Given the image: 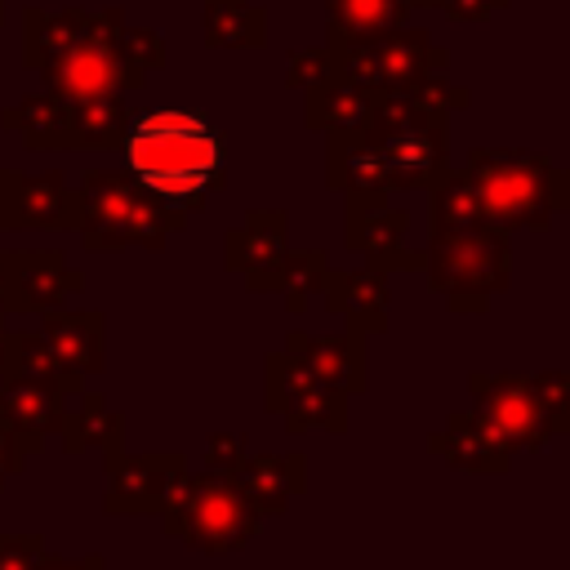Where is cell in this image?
<instances>
[{
    "label": "cell",
    "mask_w": 570,
    "mask_h": 570,
    "mask_svg": "<svg viewBox=\"0 0 570 570\" xmlns=\"http://www.w3.org/2000/svg\"><path fill=\"white\" fill-rule=\"evenodd\" d=\"M125 9H22V67L45 80L58 98H98L142 89L138 71L120 45Z\"/></svg>",
    "instance_id": "obj_1"
},
{
    "label": "cell",
    "mask_w": 570,
    "mask_h": 570,
    "mask_svg": "<svg viewBox=\"0 0 570 570\" xmlns=\"http://www.w3.org/2000/svg\"><path fill=\"white\" fill-rule=\"evenodd\" d=\"M120 151L125 169L183 214L227 187V138L196 107H147L129 116Z\"/></svg>",
    "instance_id": "obj_2"
},
{
    "label": "cell",
    "mask_w": 570,
    "mask_h": 570,
    "mask_svg": "<svg viewBox=\"0 0 570 570\" xmlns=\"http://www.w3.org/2000/svg\"><path fill=\"white\" fill-rule=\"evenodd\" d=\"M463 169L476 178L485 218L499 232H548L570 209V174L525 147H472Z\"/></svg>",
    "instance_id": "obj_3"
},
{
    "label": "cell",
    "mask_w": 570,
    "mask_h": 570,
    "mask_svg": "<svg viewBox=\"0 0 570 570\" xmlns=\"http://www.w3.org/2000/svg\"><path fill=\"white\" fill-rule=\"evenodd\" d=\"M472 419L508 450V454H539L552 436L570 432V374L566 370H508L490 374L476 370L468 379Z\"/></svg>",
    "instance_id": "obj_4"
},
{
    "label": "cell",
    "mask_w": 570,
    "mask_h": 570,
    "mask_svg": "<svg viewBox=\"0 0 570 570\" xmlns=\"http://www.w3.org/2000/svg\"><path fill=\"white\" fill-rule=\"evenodd\" d=\"M80 196V245L89 254L111 249H165L174 232H183L187 214L147 191L129 169H85L76 183Z\"/></svg>",
    "instance_id": "obj_5"
},
{
    "label": "cell",
    "mask_w": 570,
    "mask_h": 570,
    "mask_svg": "<svg viewBox=\"0 0 570 570\" xmlns=\"http://www.w3.org/2000/svg\"><path fill=\"white\" fill-rule=\"evenodd\" d=\"M450 116L423 107L414 94H374L361 129L379 147L392 191H432L450 165Z\"/></svg>",
    "instance_id": "obj_6"
},
{
    "label": "cell",
    "mask_w": 570,
    "mask_h": 570,
    "mask_svg": "<svg viewBox=\"0 0 570 570\" xmlns=\"http://www.w3.org/2000/svg\"><path fill=\"white\" fill-rule=\"evenodd\" d=\"M156 517L169 539L205 557H232L263 530L258 508L240 494L232 476H218V472H187Z\"/></svg>",
    "instance_id": "obj_7"
},
{
    "label": "cell",
    "mask_w": 570,
    "mask_h": 570,
    "mask_svg": "<svg viewBox=\"0 0 570 570\" xmlns=\"http://www.w3.org/2000/svg\"><path fill=\"white\" fill-rule=\"evenodd\" d=\"M428 285L454 312H485L494 294L512 281V240L499 227H476L463 236H428L423 245Z\"/></svg>",
    "instance_id": "obj_8"
},
{
    "label": "cell",
    "mask_w": 570,
    "mask_h": 570,
    "mask_svg": "<svg viewBox=\"0 0 570 570\" xmlns=\"http://www.w3.org/2000/svg\"><path fill=\"white\" fill-rule=\"evenodd\" d=\"M330 62H334V80L361 85L370 94H405L419 80L450 71V53L423 27H414V22L396 27L383 40H370V45L330 49Z\"/></svg>",
    "instance_id": "obj_9"
},
{
    "label": "cell",
    "mask_w": 570,
    "mask_h": 570,
    "mask_svg": "<svg viewBox=\"0 0 570 570\" xmlns=\"http://www.w3.org/2000/svg\"><path fill=\"white\" fill-rule=\"evenodd\" d=\"M263 396H267V410L285 419V428L294 436L303 432H334L343 436L347 432V392L321 383L316 374H307L294 356H285L281 347L263 356Z\"/></svg>",
    "instance_id": "obj_10"
},
{
    "label": "cell",
    "mask_w": 570,
    "mask_h": 570,
    "mask_svg": "<svg viewBox=\"0 0 570 570\" xmlns=\"http://www.w3.org/2000/svg\"><path fill=\"white\" fill-rule=\"evenodd\" d=\"M414 214L392 205L387 191H356L347 196V218H343V245L361 254L365 263L383 272H423V249L410 245Z\"/></svg>",
    "instance_id": "obj_11"
},
{
    "label": "cell",
    "mask_w": 570,
    "mask_h": 570,
    "mask_svg": "<svg viewBox=\"0 0 570 570\" xmlns=\"http://www.w3.org/2000/svg\"><path fill=\"white\" fill-rule=\"evenodd\" d=\"M102 508L111 517H138V512H160L165 499L178 490L187 476V454L183 450H147V454H107L102 459Z\"/></svg>",
    "instance_id": "obj_12"
},
{
    "label": "cell",
    "mask_w": 570,
    "mask_h": 570,
    "mask_svg": "<svg viewBox=\"0 0 570 570\" xmlns=\"http://www.w3.org/2000/svg\"><path fill=\"white\" fill-rule=\"evenodd\" d=\"M80 218V196L67 183L62 169H0V232H22V227H58L76 232Z\"/></svg>",
    "instance_id": "obj_13"
},
{
    "label": "cell",
    "mask_w": 570,
    "mask_h": 570,
    "mask_svg": "<svg viewBox=\"0 0 570 570\" xmlns=\"http://www.w3.org/2000/svg\"><path fill=\"white\" fill-rule=\"evenodd\" d=\"M285 356H294L307 374H316L321 383L361 396L370 387V352H365V334L361 330H330V334H307V330H289L285 334Z\"/></svg>",
    "instance_id": "obj_14"
},
{
    "label": "cell",
    "mask_w": 570,
    "mask_h": 570,
    "mask_svg": "<svg viewBox=\"0 0 570 570\" xmlns=\"http://www.w3.org/2000/svg\"><path fill=\"white\" fill-rule=\"evenodd\" d=\"M85 289V272L62 249H9V312H53Z\"/></svg>",
    "instance_id": "obj_15"
},
{
    "label": "cell",
    "mask_w": 570,
    "mask_h": 570,
    "mask_svg": "<svg viewBox=\"0 0 570 570\" xmlns=\"http://www.w3.org/2000/svg\"><path fill=\"white\" fill-rule=\"evenodd\" d=\"M71 396L53 392L49 383H36V379H22L13 370L0 374V419L4 428L27 445V454H40L49 436H58V423H62V410H67Z\"/></svg>",
    "instance_id": "obj_16"
},
{
    "label": "cell",
    "mask_w": 570,
    "mask_h": 570,
    "mask_svg": "<svg viewBox=\"0 0 570 570\" xmlns=\"http://www.w3.org/2000/svg\"><path fill=\"white\" fill-rule=\"evenodd\" d=\"M36 334L45 338V347L58 356L62 370L89 379L102 370L107 361V325H102V312H89V307H53V312H40V325Z\"/></svg>",
    "instance_id": "obj_17"
},
{
    "label": "cell",
    "mask_w": 570,
    "mask_h": 570,
    "mask_svg": "<svg viewBox=\"0 0 570 570\" xmlns=\"http://www.w3.org/2000/svg\"><path fill=\"white\" fill-rule=\"evenodd\" d=\"M240 485V494L258 508V517H281L303 490H307V454L303 450H263V454H245V463L232 476Z\"/></svg>",
    "instance_id": "obj_18"
},
{
    "label": "cell",
    "mask_w": 570,
    "mask_h": 570,
    "mask_svg": "<svg viewBox=\"0 0 570 570\" xmlns=\"http://www.w3.org/2000/svg\"><path fill=\"white\" fill-rule=\"evenodd\" d=\"M387 276L383 267L365 263L356 272H330L325 289H321V303L343 316L352 330H361L365 338L370 334H383L387 330Z\"/></svg>",
    "instance_id": "obj_19"
},
{
    "label": "cell",
    "mask_w": 570,
    "mask_h": 570,
    "mask_svg": "<svg viewBox=\"0 0 570 570\" xmlns=\"http://www.w3.org/2000/svg\"><path fill=\"white\" fill-rule=\"evenodd\" d=\"M419 13L414 0H325V40L330 49H352L392 36Z\"/></svg>",
    "instance_id": "obj_20"
},
{
    "label": "cell",
    "mask_w": 570,
    "mask_h": 570,
    "mask_svg": "<svg viewBox=\"0 0 570 570\" xmlns=\"http://www.w3.org/2000/svg\"><path fill=\"white\" fill-rule=\"evenodd\" d=\"M428 450L450 468L476 476H503L512 468V454L472 419V410H454L436 432H428Z\"/></svg>",
    "instance_id": "obj_21"
},
{
    "label": "cell",
    "mask_w": 570,
    "mask_h": 570,
    "mask_svg": "<svg viewBox=\"0 0 570 570\" xmlns=\"http://www.w3.org/2000/svg\"><path fill=\"white\" fill-rule=\"evenodd\" d=\"M0 129L18 134L31 151H71V98L49 89L22 94L0 111Z\"/></svg>",
    "instance_id": "obj_22"
},
{
    "label": "cell",
    "mask_w": 570,
    "mask_h": 570,
    "mask_svg": "<svg viewBox=\"0 0 570 570\" xmlns=\"http://www.w3.org/2000/svg\"><path fill=\"white\" fill-rule=\"evenodd\" d=\"M289 249V214L285 209H249L223 240V267L236 276H254L272 267Z\"/></svg>",
    "instance_id": "obj_23"
},
{
    "label": "cell",
    "mask_w": 570,
    "mask_h": 570,
    "mask_svg": "<svg viewBox=\"0 0 570 570\" xmlns=\"http://www.w3.org/2000/svg\"><path fill=\"white\" fill-rule=\"evenodd\" d=\"M330 272L334 267H330V254L325 249H285L272 267L245 276V289H254V294H281L285 307L298 316V312H307L312 298H321Z\"/></svg>",
    "instance_id": "obj_24"
},
{
    "label": "cell",
    "mask_w": 570,
    "mask_h": 570,
    "mask_svg": "<svg viewBox=\"0 0 570 570\" xmlns=\"http://www.w3.org/2000/svg\"><path fill=\"white\" fill-rule=\"evenodd\" d=\"M58 441L67 454H89V450H98L102 459L120 454L125 450V414L85 387L80 396L67 401L62 423H58Z\"/></svg>",
    "instance_id": "obj_25"
},
{
    "label": "cell",
    "mask_w": 570,
    "mask_h": 570,
    "mask_svg": "<svg viewBox=\"0 0 570 570\" xmlns=\"http://www.w3.org/2000/svg\"><path fill=\"white\" fill-rule=\"evenodd\" d=\"M325 187L356 196V191H392L387 187V169L379 147L365 138V129H347V134H325Z\"/></svg>",
    "instance_id": "obj_26"
},
{
    "label": "cell",
    "mask_w": 570,
    "mask_h": 570,
    "mask_svg": "<svg viewBox=\"0 0 570 570\" xmlns=\"http://www.w3.org/2000/svg\"><path fill=\"white\" fill-rule=\"evenodd\" d=\"M428 196H432L428 200V227H432V236H463V232L490 227L481 187H476V178L468 169H450Z\"/></svg>",
    "instance_id": "obj_27"
},
{
    "label": "cell",
    "mask_w": 570,
    "mask_h": 570,
    "mask_svg": "<svg viewBox=\"0 0 570 570\" xmlns=\"http://www.w3.org/2000/svg\"><path fill=\"white\" fill-rule=\"evenodd\" d=\"M370 102H374L370 89L347 85V80H325V85L303 94V120L316 134H347V129H356L365 120Z\"/></svg>",
    "instance_id": "obj_28"
},
{
    "label": "cell",
    "mask_w": 570,
    "mask_h": 570,
    "mask_svg": "<svg viewBox=\"0 0 570 570\" xmlns=\"http://www.w3.org/2000/svg\"><path fill=\"white\" fill-rule=\"evenodd\" d=\"M205 45L209 49H263L267 9L258 0H205Z\"/></svg>",
    "instance_id": "obj_29"
},
{
    "label": "cell",
    "mask_w": 570,
    "mask_h": 570,
    "mask_svg": "<svg viewBox=\"0 0 570 570\" xmlns=\"http://www.w3.org/2000/svg\"><path fill=\"white\" fill-rule=\"evenodd\" d=\"M129 98L125 94H98V98H71V151H102L116 147L129 125Z\"/></svg>",
    "instance_id": "obj_30"
},
{
    "label": "cell",
    "mask_w": 570,
    "mask_h": 570,
    "mask_svg": "<svg viewBox=\"0 0 570 570\" xmlns=\"http://www.w3.org/2000/svg\"><path fill=\"white\" fill-rule=\"evenodd\" d=\"M9 370L22 374V379H36V383H49L62 396H80L85 392V379L62 370L58 356L45 347V338L36 330H9Z\"/></svg>",
    "instance_id": "obj_31"
},
{
    "label": "cell",
    "mask_w": 570,
    "mask_h": 570,
    "mask_svg": "<svg viewBox=\"0 0 570 570\" xmlns=\"http://www.w3.org/2000/svg\"><path fill=\"white\" fill-rule=\"evenodd\" d=\"M285 80H289V89H316V85H325V80H334V62H330V49L325 45H312V49H298V53H289V62H285Z\"/></svg>",
    "instance_id": "obj_32"
},
{
    "label": "cell",
    "mask_w": 570,
    "mask_h": 570,
    "mask_svg": "<svg viewBox=\"0 0 570 570\" xmlns=\"http://www.w3.org/2000/svg\"><path fill=\"white\" fill-rule=\"evenodd\" d=\"M249 454V436L245 432H209L205 436V472L218 476H236V468Z\"/></svg>",
    "instance_id": "obj_33"
},
{
    "label": "cell",
    "mask_w": 570,
    "mask_h": 570,
    "mask_svg": "<svg viewBox=\"0 0 570 570\" xmlns=\"http://www.w3.org/2000/svg\"><path fill=\"white\" fill-rule=\"evenodd\" d=\"M120 45H125V53H129V62H134L138 71H147V76H151V71H160V67H165V40H160V31L125 22Z\"/></svg>",
    "instance_id": "obj_34"
},
{
    "label": "cell",
    "mask_w": 570,
    "mask_h": 570,
    "mask_svg": "<svg viewBox=\"0 0 570 570\" xmlns=\"http://www.w3.org/2000/svg\"><path fill=\"white\" fill-rule=\"evenodd\" d=\"M45 557V534H0V570H36Z\"/></svg>",
    "instance_id": "obj_35"
},
{
    "label": "cell",
    "mask_w": 570,
    "mask_h": 570,
    "mask_svg": "<svg viewBox=\"0 0 570 570\" xmlns=\"http://www.w3.org/2000/svg\"><path fill=\"white\" fill-rule=\"evenodd\" d=\"M512 0H441L436 9L454 22H490L499 9H508Z\"/></svg>",
    "instance_id": "obj_36"
},
{
    "label": "cell",
    "mask_w": 570,
    "mask_h": 570,
    "mask_svg": "<svg viewBox=\"0 0 570 570\" xmlns=\"http://www.w3.org/2000/svg\"><path fill=\"white\" fill-rule=\"evenodd\" d=\"M27 459H31V454H27V445H22V441L4 428V419H0V490H4L22 468H27Z\"/></svg>",
    "instance_id": "obj_37"
},
{
    "label": "cell",
    "mask_w": 570,
    "mask_h": 570,
    "mask_svg": "<svg viewBox=\"0 0 570 570\" xmlns=\"http://www.w3.org/2000/svg\"><path fill=\"white\" fill-rule=\"evenodd\" d=\"M36 570H107V557L102 552H89V557H40Z\"/></svg>",
    "instance_id": "obj_38"
},
{
    "label": "cell",
    "mask_w": 570,
    "mask_h": 570,
    "mask_svg": "<svg viewBox=\"0 0 570 570\" xmlns=\"http://www.w3.org/2000/svg\"><path fill=\"white\" fill-rule=\"evenodd\" d=\"M9 312V249H0V316Z\"/></svg>",
    "instance_id": "obj_39"
},
{
    "label": "cell",
    "mask_w": 570,
    "mask_h": 570,
    "mask_svg": "<svg viewBox=\"0 0 570 570\" xmlns=\"http://www.w3.org/2000/svg\"><path fill=\"white\" fill-rule=\"evenodd\" d=\"M9 370V330H4V316H0V374Z\"/></svg>",
    "instance_id": "obj_40"
},
{
    "label": "cell",
    "mask_w": 570,
    "mask_h": 570,
    "mask_svg": "<svg viewBox=\"0 0 570 570\" xmlns=\"http://www.w3.org/2000/svg\"><path fill=\"white\" fill-rule=\"evenodd\" d=\"M414 4H419V9H436L441 0H414Z\"/></svg>",
    "instance_id": "obj_41"
},
{
    "label": "cell",
    "mask_w": 570,
    "mask_h": 570,
    "mask_svg": "<svg viewBox=\"0 0 570 570\" xmlns=\"http://www.w3.org/2000/svg\"><path fill=\"white\" fill-rule=\"evenodd\" d=\"M0 22H4V0H0Z\"/></svg>",
    "instance_id": "obj_42"
}]
</instances>
